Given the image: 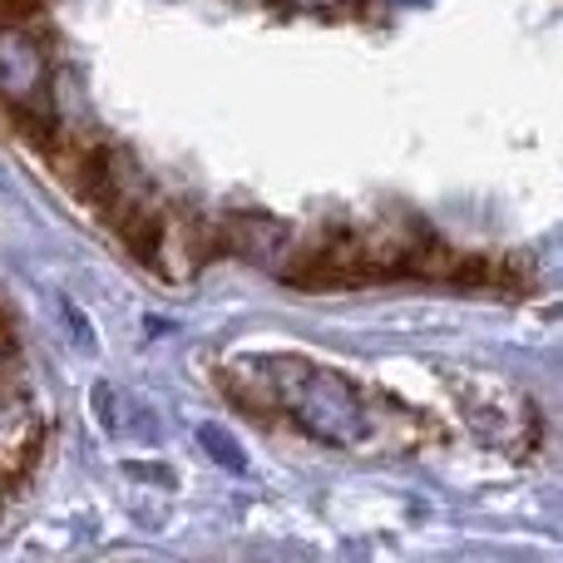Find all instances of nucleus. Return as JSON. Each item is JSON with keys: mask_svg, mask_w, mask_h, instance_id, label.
<instances>
[{"mask_svg": "<svg viewBox=\"0 0 563 563\" xmlns=\"http://www.w3.org/2000/svg\"><path fill=\"white\" fill-rule=\"evenodd\" d=\"M273 416L297 426L301 435L336 450H420L440 440V426L410 406L361 390L331 366H311L297 356H253Z\"/></svg>", "mask_w": 563, "mask_h": 563, "instance_id": "f257e3e1", "label": "nucleus"}, {"mask_svg": "<svg viewBox=\"0 0 563 563\" xmlns=\"http://www.w3.org/2000/svg\"><path fill=\"white\" fill-rule=\"evenodd\" d=\"M45 450V420L25 390V376H0V489H15Z\"/></svg>", "mask_w": 563, "mask_h": 563, "instance_id": "f03ea898", "label": "nucleus"}, {"mask_svg": "<svg viewBox=\"0 0 563 563\" xmlns=\"http://www.w3.org/2000/svg\"><path fill=\"white\" fill-rule=\"evenodd\" d=\"M460 386V410L465 420L489 440V445H509V450H534L539 440V416L529 400L509 396L495 380H455Z\"/></svg>", "mask_w": 563, "mask_h": 563, "instance_id": "7ed1b4c3", "label": "nucleus"}, {"mask_svg": "<svg viewBox=\"0 0 563 563\" xmlns=\"http://www.w3.org/2000/svg\"><path fill=\"white\" fill-rule=\"evenodd\" d=\"M291 228L273 213H228L213 223V247L218 257H247L257 267H277L291 253Z\"/></svg>", "mask_w": 563, "mask_h": 563, "instance_id": "20e7f679", "label": "nucleus"}, {"mask_svg": "<svg viewBox=\"0 0 563 563\" xmlns=\"http://www.w3.org/2000/svg\"><path fill=\"white\" fill-rule=\"evenodd\" d=\"M95 400H99V420H104L114 435H129V440H154L158 435V420L148 416V406H139V400H124L119 390H109V386H99L95 390Z\"/></svg>", "mask_w": 563, "mask_h": 563, "instance_id": "39448f33", "label": "nucleus"}, {"mask_svg": "<svg viewBox=\"0 0 563 563\" xmlns=\"http://www.w3.org/2000/svg\"><path fill=\"white\" fill-rule=\"evenodd\" d=\"M287 10H311V15H356L366 0H277Z\"/></svg>", "mask_w": 563, "mask_h": 563, "instance_id": "423d86ee", "label": "nucleus"}, {"mask_svg": "<svg viewBox=\"0 0 563 563\" xmlns=\"http://www.w3.org/2000/svg\"><path fill=\"white\" fill-rule=\"evenodd\" d=\"M198 440H203V445H208V450H213V455H218V460H223V465L243 470V460H238V455H233V440H228V435H223V430H203V435H198Z\"/></svg>", "mask_w": 563, "mask_h": 563, "instance_id": "0eeeda50", "label": "nucleus"}]
</instances>
